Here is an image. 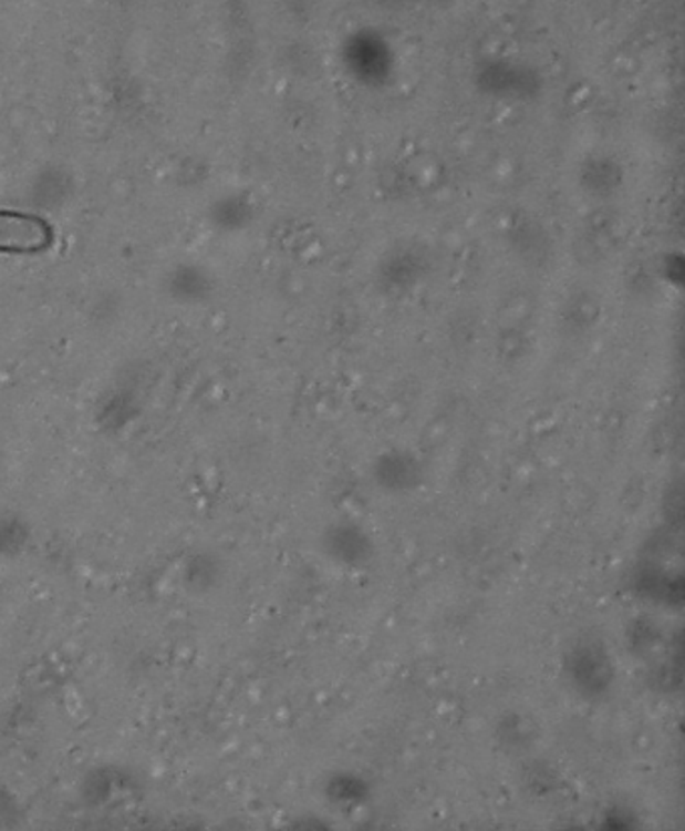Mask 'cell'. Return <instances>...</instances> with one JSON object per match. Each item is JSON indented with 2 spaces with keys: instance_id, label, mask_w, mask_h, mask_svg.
<instances>
[{
  "instance_id": "1",
  "label": "cell",
  "mask_w": 685,
  "mask_h": 831,
  "mask_svg": "<svg viewBox=\"0 0 685 831\" xmlns=\"http://www.w3.org/2000/svg\"><path fill=\"white\" fill-rule=\"evenodd\" d=\"M53 242V228L39 216L0 212V252H39Z\"/></svg>"
},
{
  "instance_id": "2",
  "label": "cell",
  "mask_w": 685,
  "mask_h": 831,
  "mask_svg": "<svg viewBox=\"0 0 685 831\" xmlns=\"http://www.w3.org/2000/svg\"><path fill=\"white\" fill-rule=\"evenodd\" d=\"M324 552L342 564H362L371 558L372 544L356 525L338 524L324 536Z\"/></svg>"
},
{
  "instance_id": "3",
  "label": "cell",
  "mask_w": 685,
  "mask_h": 831,
  "mask_svg": "<svg viewBox=\"0 0 685 831\" xmlns=\"http://www.w3.org/2000/svg\"><path fill=\"white\" fill-rule=\"evenodd\" d=\"M376 482L392 492L411 490L418 483L421 468L411 455H382L378 465L374 468Z\"/></svg>"
}]
</instances>
